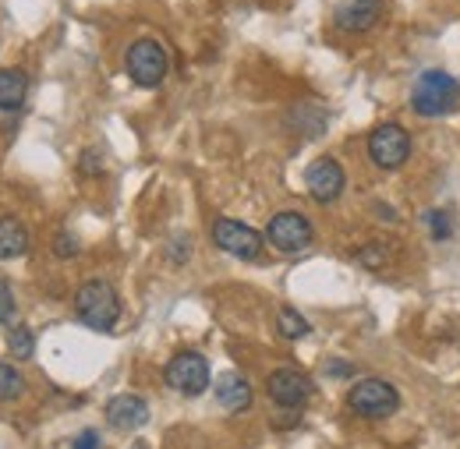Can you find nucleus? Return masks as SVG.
<instances>
[{
  "mask_svg": "<svg viewBox=\"0 0 460 449\" xmlns=\"http://www.w3.org/2000/svg\"><path fill=\"white\" fill-rule=\"evenodd\" d=\"M277 330H280V337L284 339H301L312 333L308 319H305L301 312H294V308H280V315H277Z\"/></svg>",
  "mask_w": 460,
  "mask_h": 449,
  "instance_id": "16",
  "label": "nucleus"
},
{
  "mask_svg": "<svg viewBox=\"0 0 460 449\" xmlns=\"http://www.w3.org/2000/svg\"><path fill=\"white\" fill-rule=\"evenodd\" d=\"M217 400H220V407L230 410V414L248 410V407H252V386H248L237 372H224V375L217 379Z\"/></svg>",
  "mask_w": 460,
  "mask_h": 449,
  "instance_id": "13",
  "label": "nucleus"
},
{
  "mask_svg": "<svg viewBox=\"0 0 460 449\" xmlns=\"http://www.w3.org/2000/svg\"><path fill=\"white\" fill-rule=\"evenodd\" d=\"M213 244L220 251L234 255V259H244V262L262 255V233L255 226L241 224V220H227V216L213 220Z\"/></svg>",
  "mask_w": 460,
  "mask_h": 449,
  "instance_id": "7",
  "label": "nucleus"
},
{
  "mask_svg": "<svg viewBox=\"0 0 460 449\" xmlns=\"http://www.w3.org/2000/svg\"><path fill=\"white\" fill-rule=\"evenodd\" d=\"M411 156V135L403 131L401 124L386 120L368 135V160L379 170H397L407 163Z\"/></svg>",
  "mask_w": 460,
  "mask_h": 449,
  "instance_id": "6",
  "label": "nucleus"
},
{
  "mask_svg": "<svg viewBox=\"0 0 460 449\" xmlns=\"http://www.w3.org/2000/svg\"><path fill=\"white\" fill-rule=\"evenodd\" d=\"M11 319H14V294H11L7 280L0 277V326H7Z\"/></svg>",
  "mask_w": 460,
  "mask_h": 449,
  "instance_id": "21",
  "label": "nucleus"
},
{
  "mask_svg": "<svg viewBox=\"0 0 460 449\" xmlns=\"http://www.w3.org/2000/svg\"><path fill=\"white\" fill-rule=\"evenodd\" d=\"M312 237H315V230L308 224V216H301V213H294V209L277 213V216L266 224V241H270L277 251H284V255H294V251L308 248Z\"/></svg>",
  "mask_w": 460,
  "mask_h": 449,
  "instance_id": "8",
  "label": "nucleus"
},
{
  "mask_svg": "<svg viewBox=\"0 0 460 449\" xmlns=\"http://www.w3.org/2000/svg\"><path fill=\"white\" fill-rule=\"evenodd\" d=\"M54 248H58L60 259H75V251H78V241H75V237H71L67 230H60L58 241H54Z\"/></svg>",
  "mask_w": 460,
  "mask_h": 449,
  "instance_id": "22",
  "label": "nucleus"
},
{
  "mask_svg": "<svg viewBox=\"0 0 460 449\" xmlns=\"http://www.w3.org/2000/svg\"><path fill=\"white\" fill-rule=\"evenodd\" d=\"M330 372L333 375H350V365L347 361H330Z\"/></svg>",
  "mask_w": 460,
  "mask_h": 449,
  "instance_id": "24",
  "label": "nucleus"
},
{
  "mask_svg": "<svg viewBox=\"0 0 460 449\" xmlns=\"http://www.w3.org/2000/svg\"><path fill=\"white\" fill-rule=\"evenodd\" d=\"M131 449H149V446H146V443H135V446H131Z\"/></svg>",
  "mask_w": 460,
  "mask_h": 449,
  "instance_id": "25",
  "label": "nucleus"
},
{
  "mask_svg": "<svg viewBox=\"0 0 460 449\" xmlns=\"http://www.w3.org/2000/svg\"><path fill=\"white\" fill-rule=\"evenodd\" d=\"M71 449H100V436L89 428V432H82V436L75 439V446H71Z\"/></svg>",
  "mask_w": 460,
  "mask_h": 449,
  "instance_id": "23",
  "label": "nucleus"
},
{
  "mask_svg": "<svg viewBox=\"0 0 460 449\" xmlns=\"http://www.w3.org/2000/svg\"><path fill=\"white\" fill-rule=\"evenodd\" d=\"M149 421V403L142 396L120 393L107 403V425H114L120 432H131V428H142Z\"/></svg>",
  "mask_w": 460,
  "mask_h": 449,
  "instance_id": "12",
  "label": "nucleus"
},
{
  "mask_svg": "<svg viewBox=\"0 0 460 449\" xmlns=\"http://www.w3.org/2000/svg\"><path fill=\"white\" fill-rule=\"evenodd\" d=\"M167 67H171V57L156 40H135L124 54V71L138 89H156L167 78Z\"/></svg>",
  "mask_w": 460,
  "mask_h": 449,
  "instance_id": "3",
  "label": "nucleus"
},
{
  "mask_svg": "<svg viewBox=\"0 0 460 449\" xmlns=\"http://www.w3.org/2000/svg\"><path fill=\"white\" fill-rule=\"evenodd\" d=\"M429 233H432L436 241H450V237H454V213H450V209L429 213Z\"/></svg>",
  "mask_w": 460,
  "mask_h": 449,
  "instance_id": "19",
  "label": "nucleus"
},
{
  "mask_svg": "<svg viewBox=\"0 0 460 449\" xmlns=\"http://www.w3.org/2000/svg\"><path fill=\"white\" fill-rule=\"evenodd\" d=\"M167 386L177 390L181 396H202L209 390V361L199 354V350H181L167 361V372H164Z\"/></svg>",
  "mask_w": 460,
  "mask_h": 449,
  "instance_id": "4",
  "label": "nucleus"
},
{
  "mask_svg": "<svg viewBox=\"0 0 460 449\" xmlns=\"http://www.w3.org/2000/svg\"><path fill=\"white\" fill-rule=\"evenodd\" d=\"M347 407H350L354 414H361V418L379 421V418H390V414L401 407V393H397V386H390L386 379H361V383L347 393Z\"/></svg>",
  "mask_w": 460,
  "mask_h": 449,
  "instance_id": "5",
  "label": "nucleus"
},
{
  "mask_svg": "<svg viewBox=\"0 0 460 449\" xmlns=\"http://www.w3.org/2000/svg\"><path fill=\"white\" fill-rule=\"evenodd\" d=\"M25 96H29V75L22 67H4L0 71V110H22Z\"/></svg>",
  "mask_w": 460,
  "mask_h": 449,
  "instance_id": "14",
  "label": "nucleus"
},
{
  "mask_svg": "<svg viewBox=\"0 0 460 449\" xmlns=\"http://www.w3.org/2000/svg\"><path fill=\"white\" fill-rule=\"evenodd\" d=\"M460 103V85L454 75H447L443 67L421 71L414 89H411V107L421 117H447L454 113Z\"/></svg>",
  "mask_w": 460,
  "mask_h": 449,
  "instance_id": "1",
  "label": "nucleus"
},
{
  "mask_svg": "<svg viewBox=\"0 0 460 449\" xmlns=\"http://www.w3.org/2000/svg\"><path fill=\"white\" fill-rule=\"evenodd\" d=\"M344 184H347L344 167H341L333 156H323V160H315L312 167L305 170V188H308V195H312L315 202H323V206L337 202L341 191H344Z\"/></svg>",
  "mask_w": 460,
  "mask_h": 449,
  "instance_id": "10",
  "label": "nucleus"
},
{
  "mask_svg": "<svg viewBox=\"0 0 460 449\" xmlns=\"http://www.w3.org/2000/svg\"><path fill=\"white\" fill-rule=\"evenodd\" d=\"M22 393H25V375L14 365H0V403L18 400Z\"/></svg>",
  "mask_w": 460,
  "mask_h": 449,
  "instance_id": "18",
  "label": "nucleus"
},
{
  "mask_svg": "<svg viewBox=\"0 0 460 449\" xmlns=\"http://www.w3.org/2000/svg\"><path fill=\"white\" fill-rule=\"evenodd\" d=\"M75 315L82 326H89L96 333H111L120 319L117 290L107 280H85L75 294Z\"/></svg>",
  "mask_w": 460,
  "mask_h": 449,
  "instance_id": "2",
  "label": "nucleus"
},
{
  "mask_svg": "<svg viewBox=\"0 0 460 449\" xmlns=\"http://www.w3.org/2000/svg\"><path fill=\"white\" fill-rule=\"evenodd\" d=\"M383 18V0H344L333 14L341 32H368Z\"/></svg>",
  "mask_w": 460,
  "mask_h": 449,
  "instance_id": "11",
  "label": "nucleus"
},
{
  "mask_svg": "<svg viewBox=\"0 0 460 449\" xmlns=\"http://www.w3.org/2000/svg\"><path fill=\"white\" fill-rule=\"evenodd\" d=\"M266 393H270V400H273L277 407L301 410V407L312 400L315 386H312V379H308L305 372H297V368H277V372L270 375V383H266Z\"/></svg>",
  "mask_w": 460,
  "mask_h": 449,
  "instance_id": "9",
  "label": "nucleus"
},
{
  "mask_svg": "<svg viewBox=\"0 0 460 449\" xmlns=\"http://www.w3.org/2000/svg\"><path fill=\"white\" fill-rule=\"evenodd\" d=\"M383 251H386L383 244H365V248L358 251V262H361V266H368V269H379V266L386 262V255H383Z\"/></svg>",
  "mask_w": 460,
  "mask_h": 449,
  "instance_id": "20",
  "label": "nucleus"
},
{
  "mask_svg": "<svg viewBox=\"0 0 460 449\" xmlns=\"http://www.w3.org/2000/svg\"><path fill=\"white\" fill-rule=\"evenodd\" d=\"M7 354H11L14 361H29V357L36 354V339H32V330H29V326H14V330L7 333Z\"/></svg>",
  "mask_w": 460,
  "mask_h": 449,
  "instance_id": "17",
  "label": "nucleus"
},
{
  "mask_svg": "<svg viewBox=\"0 0 460 449\" xmlns=\"http://www.w3.org/2000/svg\"><path fill=\"white\" fill-rule=\"evenodd\" d=\"M29 251V230L18 220H0V262L22 259Z\"/></svg>",
  "mask_w": 460,
  "mask_h": 449,
  "instance_id": "15",
  "label": "nucleus"
}]
</instances>
